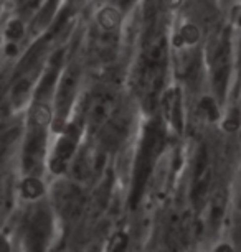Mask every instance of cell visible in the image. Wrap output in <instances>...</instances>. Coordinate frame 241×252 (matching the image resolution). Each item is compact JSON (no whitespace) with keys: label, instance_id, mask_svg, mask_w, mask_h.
Instances as JSON below:
<instances>
[{"label":"cell","instance_id":"6da1fadb","mask_svg":"<svg viewBox=\"0 0 241 252\" xmlns=\"http://www.w3.org/2000/svg\"><path fill=\"white\" fill-rule=\"evenodd\" d=\"M208 157H207V152L202 150L200 155H198V160H197V172H195V182H193V201L197 204H200L203 201L207 194V189H208V175H210V170H208V163H207Z\"/></svg>","mask_w":241,"mask_h":252},{"label":"cell","instance_id":"7a4b0ae2","mask_svg":"<svg viewBox=\"0 0 241 252\" xmlns=\"http://www.w3.org/2000/svg\"><path fill=\"white\" fill-rule=\"evenodd\" d=\"M56 201H58V208L65 215H74L79 209V193L76 191V188L73 187H63L60 188L58 194H56Z\"/></svg>","mask_w":241,"mask_h":252},{"label":"cell","instance_id":"3957f363","mask_svg":"<svg viewBox=\"0 0 241 252\" xmlns=\"http://www.w3.org/2000/svg\"><path fill=\"white\" fill-rule=\"evenodd\" d=\"M48 229H50V220L45 213H38L35 220L32 221L30 224V231H28V237H30V242L35 246V249L43 244L46 236H48Z\"/></svg>","mask_w":241,"mask_h":252},{"label":"cell","instance_id":"277c9868","mask_svg":"<svg viewBox=\"0 0 241 252\" xmlns=\"http://www.w3.org/2000/svg\"><path fill=\"white\" fill-rule=\"evenodd\" d=\"M74 81H76V73H74V69H71L65 76L63 84H61V88H60V94H58V107L60 109H65L68 106V101L71 99L73 91H74Z\"/></svg>","mask_w":241,"mask_h":252},{"label":"cell","instance_id":"5b68a950","mask_svg":"<svg viewBox=\"0 0 241 252\" xmlns=\"http://www.w3.org/2000/svg\"><path fill=\"white\" fill-rule=\"evenodd\" d=\"M41 150H43V134L33 132L25 147V161L32 163L33 160L38 158V155H41Z\"/></svg>","mask_w":241,"mask_h":252},{"label":"cell","instance_id":"8992f818","mask_svg":"<svg viewBox=\"0 0 241 252\" xmlns=\"http://www.w3.org/2000/svg\"><path fill=\"white\" fill-rule=\"evenodd\" d=\"M74 144H76V139H74V135H65L63 139L60 140L58 147H56V157L61 160H66L69 155H71V152L74 149Z\"/></svg>","mask_w":241,"mask_h":252},{"label":"cell","instance_id":"52a82bcc","mask_svg":"<svg viewBox=\"0 0 241 252\" xmlns=\"http://www.w3.org/2000/svg\"><path fill=\"white\" fill-rule=\"evenodd\" d=\"M22 189L27 198L33 199V198H38L40 194L43 193V185L36 178H27L22 185Z\"/></svg>","mask_w":241,"mask_h":252},{"label":"cell","instance_id":"ba28073f","mask_svg":"<svg viewBox=\"0 0 241 252\" xmlns=\"http://www.w3.org/2000/svg\"><path fill=\"white\" fill-rule=\"evenodd\" d=\"M99 22H101V25L106 28V30H112V28L117 27V23H119V13H117L114 8H106V10H103L99 13Z\"/></svg>","mask_w":241,"mask_h":252},{"label":"cell","instance_id":"9c48e42d","mask_svg":"<svg viewBox=\"0 0 241 252\" xmlns=\"http://www.w3.org/2000/svg\"><path fill=\"white\" fill-rule=\"evenodd\" d=\"M223 211H225V198L221 194H216L213 203H211V221H213V224H216L221 220Z\"/></svg>","mask_w":241,"mask_h":252},{"label":"cell","instance_id":"30bf717a","mask_svg":"<svg viewBox=\"0 0 241 252\" xmlns=\"http://www.w3.org/2000/svg\"><path fill=\"white\" fill-rule=\"evenodd\" d=\"M198 36H200V33H198V28L193 27V25H187L182 30V38L185 40V43L193 45L195 41H198Z\"/></svg>","mask_w":241,"mask_h":252},{"label":"cell","instance_id":"8fae6325","mask_svg":"<svg viewBox=\"0 0 241 252\" xmlns=\"http://www.w3.org/2000/svg\"><path fill=\"white\" fill-rule=\"evenodd\" d=\"M33 119H35V122L38 124V126H40V124L43 126V124H46V122L50 121V111L45 106L36 107L35 114H33Z\"/></svg>","mask_w":241,"mask_h":252},{"label":"cell","instance_id":"7c38bea8","mask_svg":"<svg viewBox=\"0 0 241 252\" xmlns=\"http://www.w3.org/2000/svg\"><path fill=\"white\" fill-rule=\"evenodd\" d=\"M53 81H55V71H53V73H50V74L43 79V83H41V86H40V89H38V96H41V94H45L46 91H48Z\"/></svg>","mask_w":241,"mask_h":252},{"label":"cell","instance_id":"4fadbf2b","mask_svg":"<svg viewBox=\"0 0 241 252\" xmlns=\"http://www.w3.org/2000/svg\"><path fill=\"white\" fill-rule=\"evenodd\" d=\"M164 2H165V5H169V7H178L182 0H164Z\"/></svg>","mask_w":241,"mask_h":252},{"label":"cell","instance_id":"5bb4252c","mask_svg":"<svg viewBox=\"0 0 241 252\" xmlns=\"http://www.w3.org/2000/svg\"><path fill=\"white\" fill-rule=\"evenodd\" d=\"M117 2H121V3H127V2H131V0H117Z\"/></svg>","mask_w":241,"mask_h":252}]
</instances>
